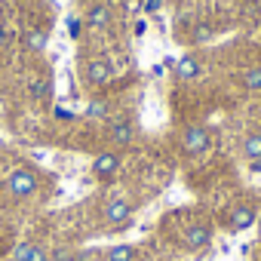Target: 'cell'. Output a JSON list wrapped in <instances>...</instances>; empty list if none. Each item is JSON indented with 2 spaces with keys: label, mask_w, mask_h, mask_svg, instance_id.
Instances as JSON below:
<instances>
[{
  "label": "cell",
  "mask_w": 261,
  "mask_h": 261,
  "mask_svg": "<svg viewBox=\"0 0 261 261\" xmlns=\"http://www.w3.org/2000/svg\"><path fill=\"white\" fill-rule=\"evenodd\" d=\"M243 157L252 163V160H261V133H252L243 139Z\"/></svg>",
  "instance_id": "obj_15"
},
{
  "label": "cell",
  "mask_w": 261,
  "mask_h": 261,
  "mask_svg": "<svg viewBox=\"0 0 261 261\" xmlns=\"http://www.w3.org/2000/svg\"><path fill=\"white\" fill-rule=\"evenodd\" d=\"M181 243H185V249L200 252V249H206V246L212 243V227H209L206 221L188 224V227H185V233H181Z\"/></svg>",
  "instance_id": "obj_5"
},
{
  "label": "cell",
  "mask_w": 261,
  "mask_h": 261,
  "mask_svg": "<svg viewBox=\"0 0 261 261\" xmlns=\"http://www.w3.org/2000/svg\"><path fill=\"white\" fill-rule=\"evenodd\" d=\"M200 74H203V62H200L194 53H188V56H181V59H178V65H175V77H178L181 83L197 80Z\"/></svg>",
  "instance_id": "obj_8"
},
{
  "label": "cell",
  "mask_w": 261,
  "mask_h": 261,
  "mask_svg": "<svg viewBox=\"0 0 261 261\" xmlns=\"http://www.w3.org/2000/svg\"><path fill=\"white\" fill-rule=\"evenodd\" d=\"M22 46H25L28 53H43V49L49 46V31H46V28H28V31L22 34Z\"/></svg>",
  "instance_id": "obj_11"
},
{
  "label": "cell",
  "mask_w": 261,
  "mask_h": 261,
  "mask_svg": "<svg viewBox=\"0 0 261 261\" xmlns=\"http://www.w3.org/2000/svg\"><path fill=\"white\" fill-rule=\"evenodd\" d=\"M37 188H40V175H37V169H31V166H16V169L7 175V191H10L16 200L34 197Z\"/></svg>",
  "instance_id": "obj_1"
},
{
  "label": "cell",
  "mask_w": 261,
  "mask_h": 261,
  "mask_svg": "<svg viewBox=\"0 0 261 261\" xmlns=\"http://www.w3.org/2000/svg\"><path fill=\"white\" fill-rule=\"evenodd\" d=\"M28 92H31V98H46V95L53 92V80H46V77H31V80H28Z\"/></svg>",
  "instance_id": "obj_16"
},
{
  "label": "cell",
  "mask_w": 261,
  "mask_h": 261,
  "mask_svg": "<svg viewBox=\"0 0 261 261\" xmlns=\"http://www.w3.org/2000/svg\"><path fill=\"white\" fill-rule=\"evenodd\" d=\"M252 172H261V160H252Z\"/></svg>",
  "instance_id": "obj_22"
},
{
  "label": "cell",
  "mask_w": 261,
  "mask_h": 261,
  "mask_svg": "<svg viewBox=\"0 0 261 261\" xmlns=\"http://www.w3.org/2000/svg\"><path fill=\"white\" fill-rule=\"evenodd\" d=\"M108 114H111L108 98H92V101H86V108H83V117H86V120H108Z\"/></svg>",
  "instance_id": "obj_13"
},
{
  "label": "cell",
  "mask_w": 261,
  "mask_h": 261,
  "mask_svg": "<svg viewBox=\"0 0 261 261\" xmlns=\"http://www.w3.org/2000/svg\"><path fill=\"white\" fill-rule=\"evenodd\" d=\"M83 80L89 83V86H105V83H111L114 80V65L108 62V59H89L86 65H83Z\"/></svg>",
  "instance_id": "obj_4"
},
{
  "label": "cell",
  "mask_w": 261,
  "mask_h": 261,
  "mask_svg": "<svg viewBox=\"0 0 261 261\" xmlns=\"http://www.w3.org/2000/svg\"><path fill=\"white\" fill-rule=\"evenodd\" d=\"M133 212H136V206L126 197H114V200L105 203V221L111 227H126L129 221H133Z\"/></svg>",
  "instance_id": "obj_3"
},
{
  "label": "cell",
  "mask_w": 261,
  "mask_h": 261,
  "mask_svg": "<svg viewBox=\"0 0 261 261\" xmlns=\"http://www.w3.org/2000/svg\"><path fill=\"white\" fill-rule=\"evenodd\" d=\"M258 230H261V218H258Z\"/></svg>",
  "instance_id": "obj_23"
},
{
  "label": "cell",
  "mask_w": 261,
  "mask_h": 261,
  "mask_svg": "<svg viewBox=\"0 0 261 261\" xmlns=\"http://www.w3.org/2000/svg\"><path fill=\"white\" fill-rule=\"evenodd\" d=\"M209 145H212V136H209L206 126H188V129H185V136H181V151H185L188 157L206 154Z\"/></svg>",
  "instance_id": "obj_2"
},
{
  "label": "cell",
  "mask_w": 261,
  "mask_h": 261,
  "mask_svg": "<svg viewBox=\"0 0 261 261\" xmlns=\"http://www.w3.org/2000/svg\"><path fill=\"white\" fill-rule=\"evenodd\" d=\"M142 10V0H126V13H139Z\"/></svg>",
  "instance_id": "obj_20"
},
{
  "label": "cell",
  "mask_w": 261,
  "mask_h": 261,
  "mask_svg": "<svg viewBox=\"0 0 261 261\" xmlns=\"http://www.w3.org/2000/svg\"><path fill=\"white\" fill-rule=\"evenodd\" d=\"M13 261H49V252L40 243H19L13 249Z\"/></svg>",
  "instance_id": "obj_10"
},
{
  "label": "cell",
  "mask_w": 261,
  "mask_h": 261,
  "mask_svg": "<svg viewBox=\"0 0 261 261\" xmlns=\"http://www.w3.org/2000/svg\"><path fill=\"white\" fill-rule=\"evenodd\" d=\"M86 28H92V31H105L108 25H111V7H101V4H95V7H89V13H86Z\"/></svg>",
  "instance_id": "obj_12"
},
{
  "label": "cell",
  "mask_w": 261,
  "mask_h": 261,
  "mask_svg": "<svg viewBox=\"0 0 261 261\" xmlns=\"http://www.w3.org/2000/svg\"><path fill=\"white\" fill-rule=\"evenodd\" d=\"M243 86L252 89V92H258V89H261V68H249V71L243 74Z\"/></svg>",
  "instance_id": "obj_17"
},
{
  "label": "cell",
  "mask_w": 261,
  "mask_h": 261,
  "mask_svg": "<svg viewBox=\"0 0 261 261\" xmlns=\"http://www.w3.org/2000/svg\"><path fill=\"white\" fill-rule=\"evenodd\" d=\"M120 154H114V151H101V154H95V160H92V175L95 178H114L117 172H120Z\"/></svg>",
  "instance_id": "obj_7"
},
{
  "label": "cell",
  "mask_w": 261,
  "mask_h": 261,
  "mask_svg": "<svg viewBox=\"0 0 261 261\" xmlns=\"http://www.w3.org/2000/svg\"><path fill=\"white\" fill-rule=\"evenodd\" d=\"M108 139L117 145V148H126V145H133L136 142V123L133 120H111L108 126Z\"/></svg>",
  "instance_id": "obj_6"
},
{
  "label": "cell",
  "mask_w": 261,
  "mask_h": 261,
  "mask_svg": "<svg viewBox=\"0 0 261 261\" xmlns=\"http://www.w3.org/2000/svg\"><path fill=\"white\" fill-rule=\"evenodd\" d=\"M142 7H145L148 13H157V10L163 7V0H145V4H142Z\"/></svg>",
  "instance_id": "obj_19"
},
{
  "label": "cell",
  "mask_w": 261,
  "mask_h": 261,
  "mask_svg": "<svg viewBox=\"0 0 261 261\" xmlns=\"http://www.w3.org/2000/svg\"><path fill=\"white\" fill-rule=\"evenodd\" d=\"M105 261H136V246L129 243H117L105 252Z\"/></svg>",
  "instance_id": "obj_14"
},
{
  "label": "cell",
  "mask_w": 261,
  "mask_h": 261,
  "mask_svg": "<svg viewBox=\"0 0 261 261\" xmlns=\"http://www.w3.org/2000/svg\"><path fill=\"white\" fill-rule=\"evenodd\" d=\"M7 43H10V31L0 25V46H7Z\"/></svg>",
  "instance_id": "obj_21"
},
{
  "label": "cell",
  "mask_w": 261,
  "mask_h": 261,
  "mask_svg": "<svg viewBox=\"0 0 261 261\" xmlns=\"http://www.w3.org/2000/svg\"><path fill=\"white\" fill-rule=\"evenodd\" d=\"M83 28H86L83 19H77V16L68 19V37H71V40H80V37H83Z\"/></svg>",
  "instance_id": "obj_18"
},
{
  "label": "cell",
  "mask_w": 261,
  "mask_h": 261,
  "mask_svg": "<svg viewBox=\"0 0 261 261\" xmlns=\"http://www.w3.org/2000/svg\"><path fill=\"white\" fill-rule=\"evenodd\" d=\"M258 221V212H255V206H237L233 212H230V218H227V227L230 230H246V227H252Z\"/></svg>",
  "instance_id": "obj_9"
}]
</instances>
